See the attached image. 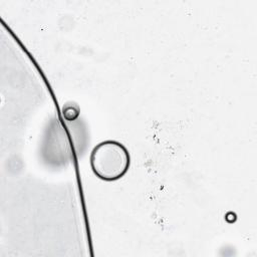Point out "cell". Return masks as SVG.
Masks as SVG:
<instances>
[{
  "instance_id": "6da1fadb",
  "label": "cell",
  "mask_w": 257,
  "mask_h": 257,
  "mask_svg": "<svg viewBox=\"0 0 257 257\" xmlns=\"http://www.w3.org/2000/svg\"><path fill=\"white\" fill-rule=\"evenodd\" d=\"M131 158L126 148L116 141L97 144L90 155V166L94 175L103 181H115L125 175Z\"/></svg>"
}]
</instances>
